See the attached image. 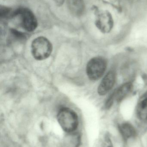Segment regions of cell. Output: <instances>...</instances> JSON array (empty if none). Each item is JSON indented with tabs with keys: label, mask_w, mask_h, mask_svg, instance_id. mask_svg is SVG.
I'll list each match as a JSON object with an SVG mask.
<instances>
[{
	"label": "cell",
	"mask_w": 147,
	"mask_h": 147,
	"mask_svg": "<svg viewBox=\"0 0 147 147\" xmlns=\"http://www.w3.org/2000/svg\"><path fill=\"white\" fill-rule=\"evenodd\" d=\"M57 119L61 127L68 134L74 133L79 125V118L77 113L71 109L63 108L57 115Z\"/></svg>",
	"instance_id": "6da1fadb"
},
{
	"label": "cell",
	"mask_w": 147,
	"mask_h": 147,
	"mask_svg": "<svg viewBox=\"0 0 147 147\" xmlns=\"http://www.w3.org/2000/svg\"><path fill=\"white\" fill-rule=\"evenodd\" d=\"M108 65V61L103 57L98 56L91 58L86 65V72L89 79L96 81L103 78Z\"/></svg>",
	"instance_id": "7a4b0ae2"
},
{
	"label": "cell",
	"mask_w": 147,
	"mask_h": 147,
	"mask_svg": "<svg viewBox=\"0 0 147 147\" xmlns=\"http://www.w3.org/2000/svg\"><path fill=\"white\" fill-rule=\"evenodd\" d=\"M31 51L35 59L43 60L49 57L51 55L52 51V45L45 37H38L32 42Z\"/></svg>",
	"instance_id": "3957f363"
},
{
	"label": "cell",
	"mask_w": 147,
	"mask_h": 147,
	"mask_svg": "<svg viewBox=\"0 0 147 147\" xmlns=\"http://www.w3.org/2000/svg\"><path fill=\"white\" fill-rule=\"evenodd\" d=\"M20 16L21 24L26 31L32 32L37 28L38 21L33 13L27 8H20L14 11V16Z\"/></svg>",
	"instance_id": "277c9868"
},
{
	"label": "cell",
	"mask_w": 147,
	"mask_h": 147,
	"mask_svg": "<svg viewBox=\"0 0 147 147\" xmlns=\"http://www.w3.org/2000/svg\"><path fill=\"white\" fill-rule=\"evenodd\" d=\"M95 24L102 33H109L114 26V20L111 13L107 10L99 12L97 16Z\"/></svg>",
	"instance_id": "5b68a950"
},
{
	"label": "cell",
	"mask_w": 147,
	"mask_h": 147,
	"mask_svg": "<svg viewBox=\"0 0 147 147\" xmlns=\"http://www.w3.org/2000/svg\"><path fill=\"white\" fill-rule=\"evenodd\" d=\"M116 78V73L114 70H110L105 74L98 87V95L104 96L108 94L115 85Z\"/></svg>",
	"instance_id": "8992f818"
},
{
	"label": "cell",
	"mask_w": 147,
	"mask_h": 147,
	"mask_svg": "<svg viewBox=\"0 0 147 147\" xmlns=\"http://www.w3.org/2000/svg\"><path fill=\"white\" fill-rule=\"evenodd\" d=\"M133 84L131 82H127L122 84L116 89L112 94L114 102L120 103L123 101L132 92Z\"/></svg>",
	"instance_id": "52a82bcc"
},
{
	"label": "cell",
	"mask_w": 147,
	"mask_h": 147,
	"mask_svg": "<svg viewBox=\"0 0 147 147\" xmlns=\"http://www.w3.org/2000/svg\"><path fill=\"white\" fill-rule=\"evenodd\" d=\"M67 4L69 10L73 15L80 16L85 9L83 0H67Z\"/></svg>",
	"instance_id": "ba28073f"
},
{
	"label": "cell",
	"mask_w": 147,
	"mask_h": 147,
	"mask_svg": "<svg viewBox=\"0 0 147 147\" xmlns=\"http://www.w3.org/2000/svg\"><path fill=\"white\" fill-rule=\"evenodd\" d=\"M136 113L140 121L147 123V96L140 100L136 107Z\"/></svg>",
	"instance_id": "9c48e42d"
},
{
	"label": "cell",
	"mask_w": 147,
	"mask_h": 147,
	"mask_svg": "<svg viewBox=\"0 0 147 147\" xmlns=\"http://www.w3.org/2000/svg\"><path fill=\"white\" fill-rule=\"evenodd\" d=\"M120 131L124 138H130L134 136L135 131L133 127L128 123H123L120 126Z\"/></svg>",
	"instance_id": "30bf717a"
},
{
	"label": "cell",
	"mask_w": 147,
	"mask_h": 147,
	"mask_svg": "<svg viewBox=\"0 0 147 147\" xmlns=\"http://www.w3.org/2000/svg\"><path fill=\"white\" fill-rule=\"evenodd\" d=\"M14 11H12L10 8L5 6H1L0 8V17L1 18H7L14 17Z\"/></svg>",
	"instance_id": "8fae6325"
},
{
	"label": "cell",
	"mask_w": 147,
	"mask_h": 147,
	"mask_svg": "<svg viewBox=\"0 0 147 147\" xmlns=\"http://www.w3.org/2000/svg\"><path fill=\"white\" fill-rule=\"evenodd\" d=\"M100 147H113L112 142L109 137L107 136L104 138Z\"/></svg>",
	"instance_id": "7c38bea8"
},
{
	"label": "cell",
	"mask_w": 147,
	"mask_h": 147,
	"mask_svg": "<svg viewBox=\"0 0 147 147\" xmlns=\"http://www.w3.org/2000/svg\"><path fill=\"white\" fill-rule=\"evenodd\" d=\"M11 34L13 36H14L17 39H22L25 38V36L23 34L20 32H18L17 30H15V29H11Z\"/></svg>",
	"instance_id": "4fadbf2b"
},
{
	"label": "cell",
	"mask_w": 147,
	"mask_h": 147,
	"mask_svg": "<svg viewBox=\"0 0 147 147\" xmlns=\"http://www.w3.org/2000/svg\"><path fill=\"white\" fill-rule=\"evenodd\" d=\"M56 5L58 7H60L63 5L64 3L65 0H53Z\"/></svg>",
	"instance_id": "5bb4252c"
}]
</instances>
